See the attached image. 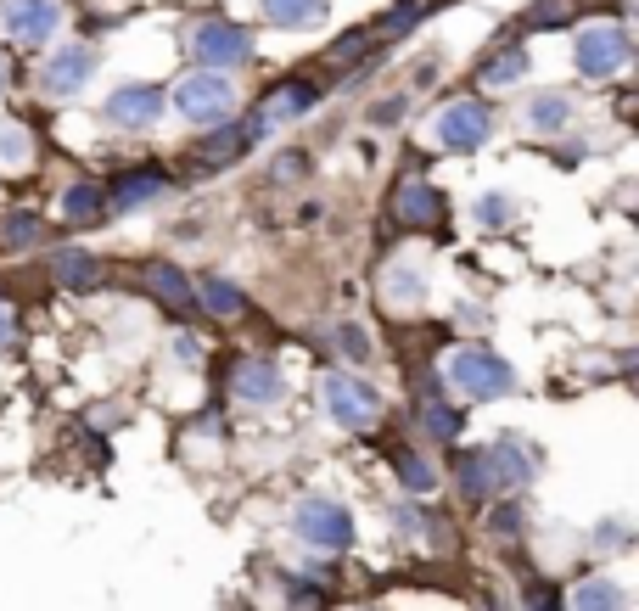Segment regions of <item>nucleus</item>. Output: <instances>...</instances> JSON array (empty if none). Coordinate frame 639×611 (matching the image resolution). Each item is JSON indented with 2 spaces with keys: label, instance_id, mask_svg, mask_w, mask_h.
I'll list each match as a JSON object with an SVG mask.
<instances>
[{
  "label": "nucleus",
  "instance_id": "obj_1",
  "mask_svg": "<svg viewBox=\"0 0 639 611\" xmlns=\"http://www.w3.org/2000/svg\"><path fill=\"white\" fill-rule=\"evenodd\" d=\"M443 376H449V387L460 398H505L516 387V370L499 354H488V348H471V342L443 359Z\"/></svg>",
  "mask_w": 639,
  "mask_h": 611
},
{
  "label": "nucleus",
  "instance_id": "obj_29",
  "mask_svg": "<svg viewBox=\"0 0 639 611\" xmlns=\"http://www.w3.org/2000/svg\"><path fill=\"white\" fill-rule=\"evenodd\" d=\"M511 219H516V202L505 197V191H488V197L477 202V225L483 230H505Z\"/></svg>",
  "mask_w": 639,
  "mask_h": 611
},
{
  "label": "nucleus",
  "instance_id": "obj_18",
  "mask_svg": "<svg viewBox=\"0 0 639 611\" xmlns=\"http://www.w3.org/2000/svg\"><path fill=\"white\" fill-rule=\"evenodd\" d=\"M398 214L410 219V225H438V219H443V197L426 180H410L404 191H398Z\"/></svg>",
  "mask_w": 639,
  "mask_h": 611
},
{
  "label": "nucleus",
  "instance_id": "obj_28",
  "mask_svg": "<svg viewBox=\"0 0 639 611\" xmlns=\"http://www.w3.org/2000/svg\"><path fill=\"white\" fill-rule=\"evenodd\" d=\"M398 483L410 488V494H432V488H438V471L426 466L421 455H398Z\"/></svg>",
  "mask_w": 639,
  "mask_h": 611
},
{
  "label": "nucleus",
  "instance_id": "obj_31",
  "mask_svg": "<svg viewBox=\"0 0 639 611\" xmlns=\"http://www.w3.org/2000/svg\"><path fill=\"white\" fill-rule=\"evenodd\" d=\"M331 337H337V348H342V359H354V365H365L370 359V337L359 326H337L331 331Z\"/></svg>",
  "mask_w": 639,
  "mask_h": 611
},
{
  "label": "nucleus",
  "instance_id": "obj_25",
  "mask_svg": "<svg viewBox=\"0 0 639 611\" xmlns=\"http://www.w3.org/2000/svg\"><path fill=\"white\" fill-rule=\"evenodd\" d=\"M197 303L208 314H236V309H242V286L225 281V275H208V281L197 286Z\"/></svg>",
  "mask_w": 639,
  "mask_h": 611
},
{
  "label": "nucleus",
  "instance_id": "obj_3",
  "mask_svg": "<svg viewBox=\"0 0 639 611\" xmlns=\"http://www.w3.org/2000/svg\"><path fill=\"white\" fill-rule=\"evenodd\" d=\"M185 45H191V57L213 73H230V68H242V62H253V34H247L242 23H219V17L191 23Z\"/></svg>",
  "mask_w": 639,
  "mask_h": 611
},
{
  "label": "nucleus",
  "instance_id": "obj_35",
  "mask_svg": "<svg viewBox=\"0 0 639 611\" xmlns=\"http://www.w3.org/2000/svg\"><path fill=\"white\" fill-rule=\"evenodd\" d=\"M572 17V0H539L533 6V23H567Z\"/></svg>",
  "mask_w": 639,
  "mask_h": 611
},
{
  "label": "nucleus",
  "instance_id": "obj_24",
  "mask_svg": "<svg viewBox=\"0 0 639 611\" xmlns=\"http://www.w3.org/2000/svg\"><path fill=\"white\" fill-rule=\"evenodd\" d=\"M101 208H107L101 185H68V197H62V214L73 225H101Z\"/></svg>",
  "mask_w": 639,
  "mask_h": 611
},
{
  "label": "nucleus",
  "instance_id": "obj_26",
  "mask_svg": "<svg viewBox=\"0 0 639 611\" xmlns=\"http://www.w3.org/2000/svg\"><path fill=\"white\" fill-rule=\"evenodd\" d=\"M522 73H527V51H522V45H511V51H499V57L488 62L477 85H488V90H505V85H516Z\"/></svg>",
  "mask_w": 639,
  "mask_h": 611
},
{
  "label": "nucleus",
  "instance_id": "obj_34",
  "mask_svg": "<svg viewBox=\"0 0 639 611\" xmlns=\"http://www.w3.org/2000/svg\"><path fill=\"white\" fill-rule=\"evenodd\" d=\"M426 6L421 0H404V6H393V12H387V23H382V34H398V29H410L415 17H421Z\"/></svg>",
  "mask_w": 639,
  "mask_h": 611
},
{
  "label": "nucleus",
  "instance_id": "obj_2",
  "mask_svg": "<svg viewBox=\"0 0 639 611\" xmlns=\"http://www.w3.org/2000/svg\"><path fill=\"white\" fill-rule=\"evenodd\" d=\"M292 527H298V539L309 544V550H326V555H342L354 544V516H348V505H342V499H326V494L303 499Z\"/></svg>",
  "mask_w": 639,
  "mask_h": 611
},
{
  "label": "nucleus",
  "instance_id": "obj_11",
  "mask_svg": "<svg viewBox=\"0 0 639 611\" xmlns=\"http://www.w3.org/2000/svg\"><path fill=\"white\" fill-rule=\"evenodd\" d=\"M230 393L242 398V404H253V410H264V404H275L286 393V376L275 359H242V365L230 370Z\"/></svg>",
  "mask_w": 639,
  "mask_h": 611
},
{
  "label": "nucleus",
  "instance_id": "obj_9",
  "mask_svg": "<svg viewBox=\"0 0 639 611\" xmlns=\"http://www.w3.org/2000/svg\"><path fill=\"white\" fill-rule=\"evenodd\" d=\"M90 73H96V45H57L51 57H45V96H79L90 85Z\"/></svg>",
  "mask_w": 639,
  "mask_h": 611
},
{
  "label": "nucleus",
  "instance_id": "obj_12",
  "mask_svg": "<svg viewBox=\"0 0 639 611\" xmlns=\"http://www.w3.org/2000/svg\"><path fill=\"white\" fill-rule=\"evenodd\" d=\"M483 455H488V471H494V488H522L539 471V449L527 438H494V449H483Z\"/></svg>",
  "mask_w": 639,
  "mask_h": 611
},
{
  "label": "nucleus",
  "instance_id": "obj_33",
  "mask_svg": "<svg viewBox=\"0 0 639 611\" xmlns=\"http://www.w3.org/2000/svg\"><path fill=\"white\" fill-rule=\"evenodd\" d=\"M494 539H522V511H516V505H499L494 511Z\"/></svg>",
  "mask_w": 639,
  "mask_h": 611
},
{
  "label": "nucleus",
  "instance_id": "obj_38",
  "mask_svg": "<svg viewBox=\"0 0 639 611\" xmlns=\"http://www.w3.org/2000/svg\"><path fill=\"white\" fill-rule=\"evenodd\" d=\"M12 337H17V314L12 303H0V348H12Z\"/></svg>",
  "mask_w": 639,
  "mask_h": 611
},
{
  "label": "nucleus",
  "instance_id": "obj_15",
  "mask_svg": "<svg viewBox=\"0 0 639 611\" xmlns=\"http://www.w3.org/2000/svg\"><path fill=\"white\" fill-rule=\"evenodd\" d=\"M163 191H169L163 169H129L124 180L113 185V208H141V202H157Z\"/></svg>",
  "mask_w": 639,
  "mask_h": 611
},
{
  "label": "nucleus",
  "instance_id": "obj_10",
  "mask_svg": "<svg viewBox=\"0 0 639 611\" xmlns=\"http://www.w3.org/2000/svg\"><path fill=\"white\" fill-rule=\"evenodd\" d=\"M157 113H163V90L157 85H118L101 101V118L113 129H152Z\"/></svg>",
  "mask_w": 639,
  "mask_h": 611
},
{
  "label": "nucleus",
  "instance_id": "obj_39",
  "mask_svg": "<svg viewBox=\"0 0 639 611\" xmlns=\"http://www.w3.org/2000/svg\"><path fill=\"white\" fill-rule=\"evenodd\" d=\"M0 90H6V62H0Z\"/></svg>",
  "mask_w": 639,
  "mask_h": 611
},
{
  "label": "nucleus",
  "instance_id": "obj_37",
  "mask_svg": "<svg viewBox=\"0 0 639 611\" xmlns=\"http://www.w3.org/2000/svg\"><path fill=\"white\" fill-rule=\"evenodd\" d=\"M174 359H180V365H197V359H202V342L197 337H174Z\"/></svg>",
  "mask_w": 639,
  "mask_h": 611
},
{
  "label": "nucleus",
  "instance_id": "obj_8",
  "mask_svg": "<svg viewBox=\"0 0 639 611\" xmlns=\"http://www.w3.org/2000/svg\"><path fill=\"white\" fill-rule=\"evenodd\" d=\"M0 29L17 45H45L62 29V0H0Z\"/></svg>",
  "mask_w": 639,
  "mask_h": 611
},
{
  "label": "nucleus",
  "instance_id": "obj_30",
  "mask_svg": "<svg viewBox=\"0 0 639 611\" xmlns=\"http://www.w3.org/2000/svg\"><path fill=\"white\" fill-rule=\"evenodd\" d=\"M421 421H426V432H432V438H455V432H460V415L449 410V404H438V398H426V415H421Z\"/></svg>",
  "mask_w": 639,
  "mask_h": 611
},
{
  "label": "nucleus",
  "instance_id": "obj_16",
  "mask_svg": "<svg viewBox=\"0 0 639 611\" xmlns=\"http://www.w3.org/2000/svg\"><path fill=\"white\" fill-rule=\"evenodd\" d=\"M51 275H57V286H68V292H90V286L101 281V264L90 253H79V247H62Z\"/></svg>",
  "mask_w": 639,
  "mask_h": 611
},
{
  "label": "nucleus",
  "instance_id": "obj_5",
  "mask_svg": "<svg viewBox=\"0 0 639 611\" xmlns=\"http://www.w3.org/2000/svg\"><path fill=\"white\" fill-rule=\"evenodd\" d=\"M174 107H180L191 124H225L230 107H236V85H230L225 73H213V68L185 73L180 90H174Z\"/></svg>",
  "mask_w": 639,
  "mask_h": 611
},
{
  "label": "nucleus",
  "instance_id": "obj_23",
  "mask_svg": "<svg viewBox=\"0 0 639 611\" xmlns=\"http://www.w3.org/2000/svg\"><path fill=\"white\" fill-rule=\"evenodd\" d=\"M264 17L281 23V29H309L326 17V0H264Z\"/></svg>",
  "mask_w": 639,
  "mask_h": 611
},
{
  "label": "nucleus",
  "instance_id": "obj_22",
  "mask_svg": "<svg viewBox=\"0 0 639 611\" xmlns=\"http://www.w3.org/2000/svg\"><path fill=\"white\" fill-rule=\"evenodd\" d=\"M455 477H460V494H466V499H488V494H494V471H488L483 449H466V455L455 460Z\"/></svg>",
  "mask_w": 639,
  "mask_h": 611
},
{
  "label": "nucleus",
  "instance_id": "obj_27",
  "mask_svg": "<svg viewBox=\"0 0 639 611\" xmlns=\"http://www.w3.org/2000/svg\"><path fill=\"white\" fill-rule=\"evenodd\" d=\"M34 157V141L23 124H0V163H12V169H23Z\"/></svg>",
  "mask_w": 639,
  "mask_h": 611
},
{
  "label": "nucleus",
  "instance_id": "obj_14",
  "mask_svg": "<svg viewBox=\"0 0 639 611\" xmlns=\"http://www.w3.org/2000/svg\"><path fill=\"white\" fill-rule=\"evenodd\" d=\"M141 281H146V292H152L163 309H191V281H185L180 264H169V258H152V264L141 270Z\"/></svg>",
  "mask_w": 639,
  "mask_h": 611
},
{
  "label": "nucleus",
  "instance_id": "obj_7",
  "mask_svg": "<svg viewBox=\"0 0 639 611\" xmlns=\"http://www.w3.org/2000/svg\"><path fill=\"white\" fill-rule=\"evenodd\" d=\"M432 135H438V146H449V152H477V146L494 135V118H488L483 101H449L438 118H432Z\"/></svg>",
  "mask_w": 639,
  "mask_h": 611
},
{
  "label": "nucleus",
  "instance_id": "obj_13",
  "mask_svg": "<svg viewBox=\"0 0 639 611\" xmlns=\"http://www.w3.org/2000/svg\"><path fill=\"white\" fill-rule=\"evenodd\" d=\"M258 135H264V124H225V129H213V135H202L197 141V169H225V163H236V157L247 152V146L258 141Z\"/></svg>",
  "mask_w": 639,
  "mask_h": 611
},
{
  "label": "nucleus",
  "instance_id": "obj_20",
  "mask_svg": "<svg viewBox=\"0 0 639 611\" xmlns=\"http://www.w3.org/2000/svg\"><path fill=\"white\" fill-rule=\"evenodd\" d=\"M421 292H426V270L410 264V258H393V270H387V298H393L398 309H410V303H421Z\"/></svg>",
  "mask_w": 639,
  "mask_h": 611
},
{
  "label": "nucleus",
  "instance_id": "obj_36",
  "mask_svg": "<svg viewBox=\"0 0 639 611\" xmlns=\"http://www.w3.org/2000/svg\"><path fill=\"white\" fill-rule=\"evenodd\" d=\"M303 169H309V157H303V152H281V157H275V174H281V180H298Z\"/></svg>",
  "mask_w": 639,
  "mask_h": 611
},
{
  "label": "nucleus",
  "instance_id": "obj_21",
  "mask_svg": "<svg viewBox=\"0 0 639 611\" xmlns=\"http://www.w3.org/2000/svg\"><path fill=\"white\" fill-rule=\"evenodd\" d=\"M572 118V101L567 96H533L527 101V129L533 135H561Z\"/></svg>",
  "mask_w": 639,
  "mask_h": 611
},
{
  "label": "nucleus",
  "instance_id": "obj_17",
  "mask_svg": "<svg viewBox=\"0 0 639 611\" xmlns=\"http://www.w3.org/2000/svg\"><path fill=\"white\" fill-rule=\"evenodd\" d=\"M572 611H628V595L617 578H583L572 589Z\"/></svg>",
  "mask_w": 639,
  "mask_h": 611
},
{
  "label": "nucleus",
  "instance_id": "obj_32",
  "mask_svg": "<svg viewBox=\"0 0 639 611\" xmlns=\"http://www.w3.org/2000/svg\"><path fill=\"white\" fill-rule=\"evenodd\" d=\"M40 242V219L34 214H12L6 219V247H34Z\"/></svg>",
  "mask_w": 639,
  "mask_h": 611
},
{
  "label": "nucleus",
  "instance_id": "obj_4",
  "mask_svg": "<svg viewBox=\"0 0 639 611\" xmlns=\"http://www.w3.org/2000/svg\"><path fill=\"white\" fill-rule=\"evenodd\" d=\"M320 410H326L337 427L359 432V427H370V421L382 415V393H376L370 382H359V376L331 370V376H320Z\"/></svg>",
  "mask_w": 639,
  "mask_h": 611
},
{
  "label": "nucleus",
  "instance_id": "obj_6",
  "mask_svg": "<svg viewBox=\"0 0 639 611\" xmlns=\"http://www.w3.org/2000/svg\"><path fill=\"white\" fill-rule=\"evenodd\" d=\"M572 57H578V73H589V79H611V73L628 68L634 40H628V29H617V23H595V29L578 34Z\"/></svg>",
  "mask_w": 639,
  "mask_h": 611
},
{
  "label": "nucleus",
  "instance_id": "obj_19",
  "mask_svg": "<svg viewBox=\"0 0 639 611\" xmlns=\"http://www.w3.org/2000/svg\"><path fill=\"white\" fill-rule=\"evenodd\" d=\"M314 107V85H303V79H292L286 90H275L270 101H264V113H258V124L270 129L275 118H298V113H309Z\"/></svg>",
  "mask_w": 639,
  "mask_h": 611
}]
</instances>
